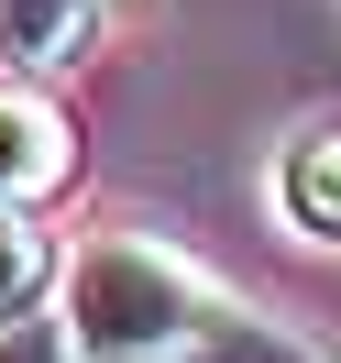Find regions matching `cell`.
<instances>
[{
  "mask_svg": "<svg viewBox=\"0 0 341 363\" xmlns=\"http://www.w3.org/2000/svg\"><path fill=\"white\" fill-rule=\"evenodd\" d=\"M99 0H0V67H77Z\"/></svg>",
  "mask_w": 341,
  "mask_h": 363,
  "instance_id": "277c9868",
  "label": "cell"
},
{
  "mask_svg": "<svg viewBox=\"0 0 341 363\" xmlns=\"http://www.w3.org/2000/svg\"><path fill=\"white\" fill-rule=\"evenodd\" d=\"M275 209H286L308 242H341V121H319V133L286 143V165H275Z\"/></svg>",
  "mask_w": 341,
  "mask_h": 363,
  "instance_id": "3957f363",
  "label": "cell"
},
{
  "mask_svg": "<svg viewBox=\"0 0 341 363\" xmlns=\"http://www.w3.org/2000/svg\"><path fill=\"white\" fill-rule=\"evenodd\" d=\"M67 177H77V133H67V111H55V99H33V89H0V209L55 199Z\"/></svg>",
  "mask_w": 341,
  "mask_h": 363,
  "instance_id": "7a4b0ae2",
  "label": "cell"
},
{
  "mask_svg": "<svg viewBox=\"0 0 341 363\" xmlns=\"http://www.w3.org/2000/svg\"><path fill=\"white\" fill-rule=\"evenodd\" d=\"M55 286H67L55 231H33V209H0V330H11V319H33Z\"/></svg>",
  "mask_w": 341,
  "mask_h": 363,
  "instance_id": "5b68a950",
  "label": "cell"
},
{
  "mask_svg": "<svg viewBox=\"0 0 341 363\" xmlns=\"http://www.w3.org/2000/svg\"><path fill=\"white\" fill-rule=\"evenodd\" d=\"M55 308H67L77 363H319L286 319L242 308L209 264H187L165 242H133V231L67 253Z\"/></svg>",
  "mask_w": 341,
  "mask_h": 363,
  "instance_id": "6da1fadb",
  "label": "cell"
}]
</instances>
